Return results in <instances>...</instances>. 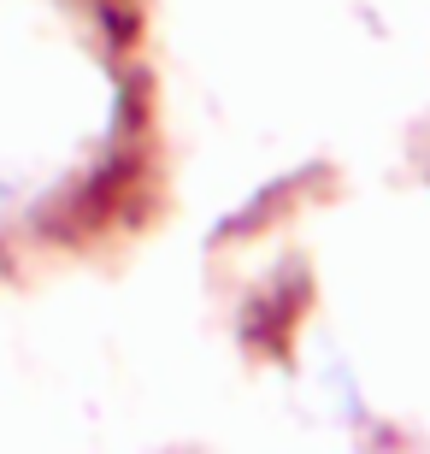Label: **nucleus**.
Segmentation results:
<instances>
[]
</instances>
